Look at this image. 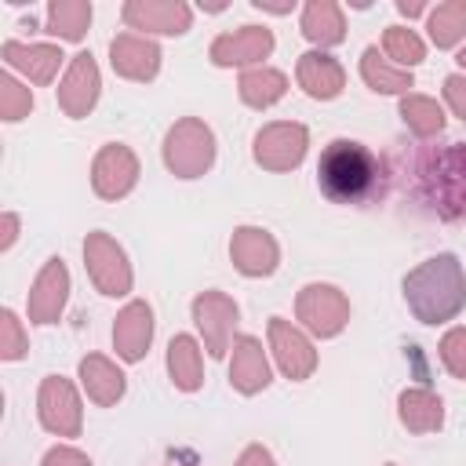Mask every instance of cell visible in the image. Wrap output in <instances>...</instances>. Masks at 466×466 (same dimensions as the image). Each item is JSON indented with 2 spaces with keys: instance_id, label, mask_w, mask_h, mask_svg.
Wrapping results in <instances>:
<instances>
[{
  "instance_id": "cell-1",
  "label": "cell",
  "mask_w": 466,
  "mask_h": 466,
  "mask_svg": "<svg viewBox=\"0 0 466 466\" xmlns=\"http://www.w3.org/2000/svg\"><path fill=\"white\" fill-rule=\"evenodd\" d=\"M404 302L422 324H444L466 306V273L451 251L419 262L404 277Z\"/></svg>"
},
{
  "instance_id": "cell-2",
  "label": "cell",
  "mask_w": 466,
  "mask_h": 466,
  "mask_svg": "<svg viewBox=\"0 0 466 466\" xmlns=\"http://www.w3.org/2000/svg\"><path fill=\"white\" fill-rule=\"evenodd\" d=\"M317 182L320 193L335 204H360L379 186V160L364 142L335 138L324 146L317 160Z\"/></svg>"
},
{
  "instance_id": "cell-3",
  "label": "cell",
  "mask_w": 466,
  "mask_h": 466,
  "mask_svg": "<svg viewBox=\"0 0 466 466\" xmlns=\"http://www.w3.org/2000/svg\"><path fill=\"white\" fill-rule=\"evenodd\" d=\"M422 200L448 222H466V142H451L419 157L415 167Z\"/></svg>"
},
{
  "instance_id": "cell-4",
  "label": "cell",
  "mask_w": 466,
  "mask_h": 466,
  "mask_svg": "<svg viewBox=\"0 0 466 466\" xmlns=\"http://www.w3.org/2000/svg\"><path fill=\"white\" fill-rule=\"evenodd\" d=\"M164 164L178 178H200L215 164V131L197 116H182L164 135Z\"/></svg>"
},
{
  "instance_id": "cell-5",
  "label": "cell",
  "mask_w": 466,
  "mask_h": 466,
  "mask_svg": "<svg viewBox=\"0 0 466 466\" xmlns=\"http://www.w3.org/2000/svg\"><path fill=\"white\" fill-rule=\"evenodd\" d=\"M84 266H87L91 284H95L102 295L120 299V295L131 291V280H135V277H131V262H127L124 248H120L109 233H102V229L87 233V240H84Z\"/></svg>"
},
{
  "instance_id": "cell-6",
  "label": "cell",
  "mask_w": 466,
  "mask_h": 466,
  "mask_svg": "<svg viewBox=\"0 0 466 466\" xmlns=\"http://www.w3.org/2000/svg\"><path fill=\"white\" fill-rule=\"evenodd\" d=\"M299 324L317 339H335L350 324V299L335 284H306L295 299Z\"/></svg>"
},
{
  "instance_id": "cell-7",
  "label": "cell",
  "mask_w": 466,
  "mask_h": 466,
  "mask_svg": "<svg viewBox=\"0 0 466 466\" xmlns=\"http://www.w3.org/2000/svg\"><path fill=\"white\" fill-rule=\"evenodd\" d=\"M36 415H40V426L55 437H80V426H84V408H80V397H76V386L62 375H47L40 382V393H36Z\"/></svg>"
},
{
  "instance_id": "cell-8",
  "label": "cell",
  "mask_w": 466,
  "mask_h": 466,
  "mask_svg": "<svg viewBox=\"0 0 466 466\" xmlns=\"http://www.w3.org/2000/svg\"><path fill=\"white\" fill-rule=\"evenodd\" d=\"M306 146H309V131L295 120H277V124H266L258 135H255V164L266 167V171H291L302 164L306 157Z\"/></svg>"
},
{
  "instance_id": "cell-9",
  "label": "cell",
  "mask_w": 466,
  "mask_h": 466,
  "mask_svg": "<svg viewBox=\"0 0 466 466\" xmlns=\"http://www.w3.org/2000/svg\"><path fill=\"white\" fill-rule=\"evenodd\" d=\"M138 182V157L120 146V142H109L95 153L91 160V189L102 197V200H124Z\"/></svg>"
},
{
  "instance_id": "cell-10",
  "label": "cell",
  "mask_w": 466,
  "mask_h": 466,
  "mask_svg": "<svg viewBox=\"0 0 466 466\" xmlns=\"http://www.w3.org/2000/svg\"><path fill=\"white\" fill-rule=\"evenodd\" d=\"M193 320H197V328L204 335V350L211 357H226L229 339H233V328L240 320L237 302L226 291H200L193 299Z\"/></svg>"
},
{
  "instance_id": "cell-11",
  "label": "cell",
  "mask_w": 466,
  "mask_h": 466,
  "mask_svg": "<svg viewBox=\"0 0 466 466\" xmlns=\"http://www.w3.org/2000/svg\"><path fill=\"white\" fill-rule=\"evenodd\" d=\"M269 350H273V360L277 368L284 371V379L291 382H302L313 375L317 368V350L313 342L306 339V331H299L291 320L284 317H269Z\"/></svg>"
},
{
  "instance_id": "cell-12",
  "label": "cell",
  "mask_w": 466,
  "mask_h": 466,
  "mask_svg": "<svg viewBox=\"0 0 466 466\" xmlns=\"http://www.w3.org/2000/svg\"><path fill=\"white\" fill-rule=\"evenodd\" d=\"M120 18L131 29L160 33V36H182L193 25V7L182 0H127L120 7Z\"/></svg>"
},
{
  "instance_id": "cell-13",
  "label": "cell",
  "mask_w": 466,
  "mask_h": 466,
  "mask_svg": "<svg viewBox=\"0 0 466 466\" xmlns=\"http://www.w3.org/2000/svg\"><path fill=\"white\" fill-rule=\"evenodd\" d=\"M69 302V269L62 258H47L29 288V320L33 324H55Z\"/></svg>"
},
{
  "instance_id": "cell-14",
  "label": "cell",
  "mask_w": 466,
  "mask_h": 466,
  "mask_svg": "<svg viewBox=\"0 0 466 466\" xmlns=\"http://www.w3.org/2000/svg\"><path fill=\"white\" fill-rule=\"evenodd\" d=\"M98 87H102V76H98L95 58L87 51L73 55V62H69V69H66V76L58 84V109L66 116H73V120L87 116L95 109V102H98Z\"/></svg>"
},
{
  "instance_id": "cell-15",
  "label": "cell",
  "mask_w": 466,
  "mask_h": 466,
  "mask_svg": "<svg viewBox=\"0 0 466 466\" xmlns=\"http://www.w3.org/2000/svg\"><path fill=\"white\" fill-rule=\"evenodd\" d=\"M229 258L244 277H269L280 262V248L262 226H240L229 237Z\"/></svg>"
},
{
  "instance_id": "cell-16",
  "label": "cell",
  "mask_w": 466,
  "mask_h": 466,
  "mask_svg": "<svg viewBox=\"0 0 466 466\" xmlns=\"http://www.w3.org/2000/svg\"><path fill=\"white\" fill-rule=\"evenodd\" d=\"M273 51V33L266 25H240L237 33H222L211 40V51L208 58L222 69L229 66H251V62H262L269 58Z\"/></svg>"
},
{
  "instance_id": "cell-17",
  "label": "cell",
  "mask_w": 466,
  "mask_h": 466,
  "mask_svg": "<svg viewBox=\"0 0 466 466\" xmlns=\"http://www.w3.org/2000/svg\"><path fill=\"white\" fill-rule=\"evenodd\" d=\"M109 66L116 76L124 80H153L157 69H160V47L149 40V36H138V33H120L109 40Z\"/></svg>"
},
{
  "instance_id": "cell-18",
  "label": "cell",
  "mask_w": 466,
  "mask_h": 466,
  "mask_svg": "<svg viewBox=\"0 0 466 466\" xmlns=\"http://www.w3.org/2000/svg\"><path fill=\"white\" fill-rule=\"evenodd\" d=\"M149 342H153V309H149V302L135 299L113 320V350L120 360L135 364L149 353Z\"/></svg>"
},
{
  "instance_id": "cell-19",
  "label": "cell",
  "mask_w": 466,
  "mask_h": 466,
  "mask_svg": "<svg viewBox=\"0 0 466 466\" xmlns=\"http://www.w3.org/2000/svg\"><path fill=\"white\" fill-rule=\"evenodd\" d=\"M273 382L269 375V360H266V350L255 335H240L233 342V360H229V386L244 397H255L262 393L266 386Z\"/></svg>"
},
{
  "instance_id": "cell-20",
  "label": "cell",
  "mask_w": 466,
  "mask_h": 466,
  "mask_svg": "<svg viewBox=\"0 0 466 466\" xmlns=\"http://www.w3.org/2000/svg\"><path fill=\"white\" fill-rule=\"evenodd\" d=\"M295 80H299V87H302L309 98L331 102V98H339L342 87H346V69H342L331 55H324V51H306V55H299Z\"/></svg>"
},
{
  "instance_id": "cell-21",
  "label": "cell",
  "mask_w": 466,
  "mask_h": 466,
  "mask_svg": "<svg viewBox=\"0 0 466 466\" xmlns=\"http://www.w3.org/2000/svg\"><path fill=\"white\" fill-rule=\"evenodd\" d=\"M0 55H4V62L11 69L25 73V80H33V84H51L58 66L66 62V55L55 44H18V40H7L0 47Z\"/></svg>"
},
{
  "instance_id": "cell-22",
  "label": "cell",
  "mask_w": 466,
  "mask_h": 466,
  "mask_svg": "<svg viewBox=\"0 0 466 466\" xmlns=\"http://www.w3.org/2000/svg\"><path fill=\"white\" fill-rule=\"evenodd\" d=\"M76 371H80V386H84V393H87L98 408L116 404V400L124 397V390H127L124 371H120L109 357H102V353H87V357L80 360Z\"/></svg>"
},
{
  "instance_id": "cell-23",
  "label": "cell",
  "mask_w": 466,
  "mask_h": 466,
  "mask_svg": "<svg viewBox=\"0 0 466 466\" xmlns=\"http://www.w3.org/2000/svg\"><path fill=\"white\" fill-rule=\"evenodd\" d=\"M397 419L411 433H437L444 426V400L426 386H411L397 397Z\"/></svg>"
},
{
  "instance_id": "cell-24",
  "label": "cell",
  "mask_w": 466,
  "mask_h": 466,
  "mask_svg": "<svg viewBox=\"0 0 466 466\" xmlns=\"http://www.w3.org/2000/svg\"><path fill=\"white\" fill-rule=\"evenodd\" d=\"M302 36L317 47H335L346 40V18L335 0H309L302 7Z\"/></svg>"
},
{
  "instance_id": "cell-25",
  "label": "cell",
  "mask_w": 466,
  "mask_h": 466,
  "mask_svg": "<svg viewBox=\"0 0 466 466\" xmlns=\"http://www.w3.org/2000/svg\"><path fill=\"white\" fill-rule=\"evenodd\" d=\"M167 375L182 393H197L204 386V360L193 335H175L167 342Z\"/></svg>"
},
{
  "instance_id": "cell-26",
  "label": "cell",
  "mask_w": 466,
  "mask_h": 466,
  "mask_svg": "<svg viewBox=\"0 0 466 466\" xmlns=\"http://www.w3.org/2000/svg\"><path fill=\"white\" fill-rule=\"evenodd\" d=\"M237 91H240V102L251 106V109H269L273 102H280L288 95V76L280 69H269V66H255V69H244L240 80H237Z\"/></svg>"
},
{
  "instance_id": "cell-27",
  "label": "cell",
  "mask_w": 466,
  "mask_h": 466,
  "mask_svg": "<svg viewBox=\"0 0 466 466\" xmlns=\"http://www.w3.org/2000/svg\"><path fill=\"white\" fill-rule=\"evenodd\" d=\"M87 25H91V4L87 0H51L47 4V29L44 33L76 44V40H84Z\"/></svg>"
},
{
  "instance_id": "cell-28",
  "label": "cell",
  "mask_w": 466,
  "mask_h": 466,
  "mask_svg": "<svg viewBox=\"0 0 466 466\" xmlns=\"http://www.w3.org/2000/svg\"><path fill=\"white\" fill-rule=\"evenodd\" d=\"M360 76L371 91L379 95H408V87H415L411 69H393L379 58V47H364L360 55Z\"/></svg>"
},
{
  "instance_id": "cell-29",
  "label": "cell",
  "mask_w": 466,
  "mask_h": 466,
  "mask_svg": "<svg viewBox=\"0 0 466 466\" xmlns=\"http://www.w3.org/2000/svg\"><path fill=\"white\" fill-rule=\"evenodd\" d=\"M397 113H400V120H404L419 138H433V135L444 131V109H441V102L430 98V95H411V91L400 95Z\"/></svg>"
},
{
  "instance_id": "cell-30",
  "label": "cell",
  "mask_w": 466,
  "mask_h": 466,
  "mask_svg": "<svg viewBox=\"0 0 466 466\" xmlns=\"http://www.w3.org/2000/svg\"><path fill=\"white\" fill-rule=\"evenodd\" d=\"M426 29H430V40L437 47H455L466 36V0L437 4L426 18Z\"/></svg>"
},
{
  "instance_id": "cell-31",
  "label": "cell",
  "mask_w": 466,
  "mask_h": 466,
  "mask_svg": "<svg viewBox=\"0 0 466 466\" xmlns=\"http://www.w3.org/2000/svg\"><path fill=\"white\" fill-rule=\"evenodd\" d=\"M382 51H386L393 62L408 66V69L426 58V44H422L419 33L408 29V25H390V29L382 33Z\"/></svg>"
},
{
  "instance_id": "cell-32",
  "label": "cell",
  "mask_w": 466,
  "mask_h": 466,
  "mask_svg": "<svg viewBox=\"0 0 466 466\" xmlns=\"http://www.w3.org/2000/svg\"><path fill=\"white\" fill-rule=\"evenodd\" d=\"M29 109H33V91L25 84H18L11 73H0V116L7 124H15V120L29 116Z\"/></svg>"
},
{
  "instance_id": "cell-33",
  "label": "cell",
  "mask_w": 466,
  "mask_h": 466,
  "mask_svg": "<svg viewBox=\"0 0 466 466\" xmlns=\"http://www.w3.org/2000/svg\"><path fill=\"white\" fill-rule=\"evenodd\" d=\"M25 350H29V339L22 331V320L11 309H4L0 313V357L4 360H22Z\"/></svg>"
},
{
  "instance_id": "cell-34",
  "label": "cell",
  "mask_w": 466,
  "mask_h": 466,
  "mask_svg": "<svg viewBox=\"0 0 466 466\" xmlns=\"http://www.w3.org/2000/svg\"><path fill=\"white\" fill-rule=\"evenodd\" d=\"M441 364L448 368V375L466 382V328H451L441 339Z\"/></svg>"
},
{
  "instance_id": "cell-35",
  "label": "cell",
  "mask_w": 466,
  "mask_h": 466,
  "mask_svg": "<svg viewBox=\"0 0 466 466\" xmlns=\"http://www.w3.org/2000/svg\"><path fill=\"white\" fill-rule=\"evenodd\" d=\"M444 102L451 106L455 116L466 120V73H451V76H444Z\"/></svg>"
},
{
  "instance_id": "cell-36",
  "label": "cell",
  "mask_w": 466,
  "mask_h": 466,
  "mask_svg": "<svg viewBox=\"0 0 466 466\" xmlns=\"http://www.w3.org/2000/svg\"><path fill=\"white\" fill-rule=\"evenodd\" d=\"M40 466H91V459H87L84 451L69 448V444H55V448L40 459Z\"/></svg>"
},
{
  "instance_id": "cell-37",
  "label": "cell",
  "mask_w": 466,
  "mask_h": 466,
  "mask_svg": "<svg viewBox=\"0 0 466 466\" xmlns=\"http://www.w3.org/2000/svg\"><path fill=\"white\" fill-rule=\"evenodd\" d=\"M233 466H277V462H273L269 448H262V444H248V448L237 455Z\"/></svg>"
},
{
  "instance_id": "cell-38",
  "label": "cell",
  "mask_w": 466,
  "mask_h": 466,
  "mask_svg": "<svg viewBox=\"0 0 466 466\" xmlns=\"http://www.w3.org/2000/svg\"><path fill=\"white\" fill-rule=\"evenodd\" d=\"M15 240H18V215L7 211V215L0 218V251H7Z\"/></svg>"
},
{
  "instance_id": "cell-39",
  "label": "cell",
  "mask_w": 466,
  "mask_h": 466,
  "mask_svg": "<svg viewBox=\"0 0 466 466\" xmlns=\"http://www.w3.org/2000/svg\"><path fill=\"white\" fill-rule=\"evenodd\" d=\"M258 11H273V15H288L295 7V0H251Z\"/></svg>"
},
{
  "instance_id": "cell-40",
  "label": "cell",
  "mask_w": 466,
  "mask_h": 466,
  "mask_svg": "<svg viewBox=\"0 0 466 466\" xmlns=\"http://www.w3.org/2000/svg\"><path fill=\"white\" fill-rule=\"evenodd\" d=\"M397 11H400V15H408V18H411V15H422V11H426V7H422V4H419V0H397Z\"/></svg>"
},
{
  "instance_id": "cell-41",
  "label": "cell",
  "mask_w": 466,
  "mask_h": 466,
  "mask_svg": "<svg viewBox=\"0 0 466 466\" xmlns=\"http://www.w3.org/2000/svg\"><path fill=\"white\" fill-rule=\"evenodd\" d=\"M459 66H462V69H466V47H462V51H459Z\"/></svg>"
},
{
  "instance_id": "cell-42",
  "label": "cell",
  "mask_w": 466,
  "mask_h": 466,
  "mask_svg": "<svg viewBox=\"0 0 466 466\" xmlns=\"http://www.w3.org/2000/svg\"><path fill=\"white\" fill-rule=\"evenodd\" d=\"M386 466H397V462H386Z\"/></svg>"
}]
</instances>
